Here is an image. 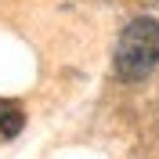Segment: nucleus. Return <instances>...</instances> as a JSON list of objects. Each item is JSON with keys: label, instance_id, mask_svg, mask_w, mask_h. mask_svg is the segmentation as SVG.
<instances>
[{"label": "nucleus", "instance_id": "nucleus-1", "mask_svg": "<svg viewBox=\"0 0 159 159\" xmlns=\"http://www.w3.org/2000/svg\"><path fill=\"white\" fill-rule=\"evenodd\" d=\"M159 65V18H141L127 22V29L119 33L116 51H112V69L119 80H145L152 69Z\"/></svg>", "mask_w": 159, "mask_h": 159}, {"label": "nucleus", "instance_id": "nucleus-2", "mask_svg": "<svg viewBox=\"0 0 159 159\" xmlns=\"http://www.w3.org/2000/svg\"><path fill=\"white\" fill-rule=\"evenodd\" d=\"M22 127H25V112H22L15 101L0 98V138H15Z\"/></svg>", "mask_w": 159, "mask_h": 159}]
</instances>
